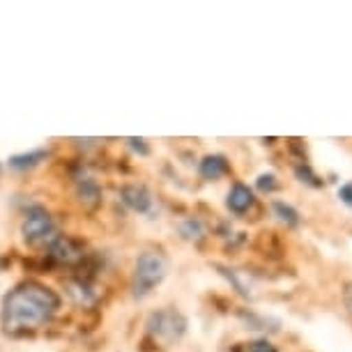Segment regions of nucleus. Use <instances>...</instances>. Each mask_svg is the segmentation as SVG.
Instances as JSON below:
<instances>
[{
    "label": "nucleus",
    "instance_id": "nucleus-1",
    "mask_svg": "<svg viewBox=\"0 0 352 352\" xmlns=\"http://www.w3.org/2000/svg\"><path fill=\"white\" fill-rule=\"evenodd\" d=\"M60 307V300L51 288L42 283H23L5 297L3 322L5 329L14 331L21 327H37L49 322Z\"/></svg>",
    "mask_w": 352,
    "mask_h": 352
},
{
    "label": "nucleus",
    "instance_id": "nucleus-2",
    "mask_svg": "<svg viewBox=\"0 0 352 352\" xmlns=\"http://www.w3.org/2000/svg\"><path fill=\"white\" fill-rule=\"evenodd\" d=\"M166 270H168V263H166L164 256L159 254H148L138 256L136 261V270H134V295L136 297H145L148 292L164 281Z\"/></svg>",
    "mask_w": 352,
    "mask_h": 352
},
{
    "label": "nucleus",
    "instance_id": "nucleus-3",
    "mask_svg": "<svg viewBox=\"0 0 352 352\" xmlns=\"http://www.w3.org/2000/svg\"><path fill=\"white\" fill-rule=\"evenodd\" d=\"M148 327L152 334L164 338V341H175V338H180L184 334V329H187V320H184V316H180L177 311L166 309V311H157V314L150 316Z\"/></svg>",
    "mask_w": 352,
    "mask_h": 352
},
{
    "label": "nucleus",
    "instance_id": "nucleus-4",
    "mask_svg": "<svg viewBox=\"0 0 352 352\" xmlns=\"http://www.w3.org/2000/svg\"><path fill=\"white\" fill-rule=\"evenodd\" d=\"M21 232H23V240L35 244V242H42L53 232V221L51 217L46 214L44 210H32L25 221L21 226Z\"/></svg>",
    "mask_w": 352,
    "mask_h": 352
},
{
    "label": "nucleus",
    "instance_id": "nucleus-5",
    "mask_svg": "<svg viewBox=\"0 0 352 352\" xmlns=\"http://www.w3.org/2000/svg\"><path fill=\"white\" fill-rule=\"evenodd\" d=\"M120 198L129 210L141 212V214L150 212V208H152V194L148 191V187H143V184H124L120 191Z\"/></svg>",
    "mask_w": 352,
    "mask_h": 352
},
{
    "label": "nucleus",
    "instance_id": "nucleus-6",
    "mask_svg": "<svg viewBox=\"0 0 352 352\" xmlns=\"http://www.w3.org/2000/svg\"><path fill=\"white\" fill-rule=\"evenodd\" d=\"M251 205H254V191H251L247 184H235L228 194V208L235 214H244Z\"/></svg>",
    "mask_w": 352,
    "mask_h": 352
},
{
    "label": "nucleus",
    "instance_id": "nucleus-7",
    "mask_svg": "<svg viewBox=\"0 0 352 352\" xmlns=\"http://www.w3.org/2000/svg\"><path fill=\"white\" fill-rule=\"evenodd\" d=\"M226 173H228V162L221 155H210L201 162V175L205 180H219Z\"/></svg>",
    "mask_w": 352,
    "mask_h": 352
},
{
    "label": "nucleus",
    "instance_id": "nucleus-8",
    "mask_svg": "<svg viewBox=\"0 0 352 352\" xmlns=\"http://www.w3.org/2000/svg\"><path fill=\"white\" fill-rule=\"evenodd\" d=\"M51 254H53V258H58V261H63V263H74V261L81 258V251H78L69 240H65V237H58V240H53Z\"/></svg>",
    "mask_w": 352,
    "mask_h": 352
},
{
    "label": "nucleus",
    "instance_id": "nucleus-9",
    "mask_svg": "<svg viewBox=\"0 0 352 352\" xmlns=\"http://www.w3.org/2000/svg\"><path fill=\"white\" fill-rule=\"evenodd\" d=\"M67 292L72 295V300H74L76 304H81V307L95 302V290H92L90 285L81 283V281H72V283H67Z\"/></svg>",
    "mask_w": 352,
    "mask_h": 352
},
{
    "label": "nucleus",
    "instance_id": "nucleus-10",
    "mask_svg": "<svg viewBox=\"0 0 352 352\" xmlns=\"http://www.w3.org/2000/svg\"><path fill=\"white\" fill-rule=\"evenodd\" d=\"M46 159V150H32V152H25V155H16L10 159V166L12 168H32L37 166L39 162Z\"/></svg>",
    "mask_w": 352,
    "mask_h": 352
},
{
    "label": "nucleus",
    "instance_id": "nucleus-11",
    "mask_svg": "<svg viewBox=\"0 0 352 352\" xmlns=\"http://www.w3.org/2000/svg\"><path fill=\"white\" fill-rule=\"evenodd\" d=\"M78 196H81V201L85 205H95L99 201V196H102V191H99L97 182L95 180H81L78 182Z\"/></svg>",
    "mask_w": 352,
    "mask_h": 352
},
{
    "label": "nucleus",
    "instance_id": "nucleus-12",
    "mask_svg": "<svg viewBox=\"0 0 352 352\" xmlns=\"http://www.w3.org/2000/svg\"><path fill=\"white\" fill-rule=\"evenodd\" d=\"M272 208H274V214L278 217V221H283L285 226H297V223H300V214H297V210L290 208L288 203L276 201Z\"/></svg>",
    "mask_w": 352,
    "mask_h": 352
},
{
    "label": "nucleus",
    "instance_id": "nucleus-13",
    "mask_svg": "<svg viewBox=\"0 0 352 352\" xmlns=\"http://www.w3.org/2000/svg\"><path fill=\"white\" fill-rule=\"evenodd\" d=\"M180 232H182V237H187V240H201L205 235V226H203V221H198V219H187V221L180 226Z\"/></svg>",
    "mask_w": 352,
    "mask_h": 352
},
{
    "label": "nucleus",
    "instance_id": "nucleus-14",
    "mask_svg": "<svg viewBox=\"0 0 352 352\" xmlns=\"http://www.w3.org/2000/svg\"><path fill=\"white\" fill-rule=\"evenodd\" d=\"M276 187H278V184H276L274 175H261V177H258V189H261V191H274Z\"/></svg>",
    "mask_w": 352,
    "mask_h": 352
},
{
    "label": "nucleus",
    "instance_id": "nucleus-15",
    "mask_svg": "<svg viewBox=\"0 0 352 352\" xmlns=\"http://www.w3.org/2000/svg\"><path fill=\"white\" fill-rule=\"evenodd\" d=\"M338 198H341L343 205L352 208V182H345L341 189H338Z\"/></svg>",
    "mask_w": 352,
    "mask_h": 352
},
{
    "label": "nucleus",
    "instance_id": "nucleus-16",
    "mask_svg": "<svg viewBox=\"0 0 352 352\" xmlns=\"http://www.w3.org/2000/svg\"><path fill=\"white\" fill-rule=\"evenodd\" d=\"M249 352H276V348L272 343H267V341H258V343L251 345Z\"/></svg>",
    "mask_w": 352,
    "mask_h": 352
},
{
    "label": "nucleus",
    "instance_id": "nucleus-17",
    "mask_svg": "<svg viewBox=\"0 0 352 352\" xmlns=\"http://www.w3.org/2000/svg\"><path fill=\"white\" fill-rule=\"evenodd\" d=\"M129 143H131V145H134V148H136V150H141V152H145V148H143V141H141V138H129Z\"/></svg>",
    "mask_w": 352,
    "mask_h": 352
},
{
    "label": "nucleus",
    "instance_id": "nucleus-18",
    "mask_svg": "<svg viewBox=\"0 0 352 352\" xmlns=\"http://www.w3.org/2000/svg\"><path fill=\"white\" fill-rule=\"evenodd\" d=\"M345 302H348V307H350V311H352V285L348 288V292H345Z\"/></svg>",
    "mask_w": 352,
    "mask_h": 352
}]
</instances>
